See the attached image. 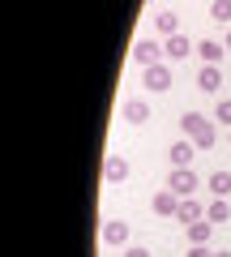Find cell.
<instances>
[{
	"label": "cell",
	"mask_w": 231,
	"mask_h": 257,
	"mask_svg": "<svg viewBox=\"0 0 231 257\" xmlns=\"http://www.w3.org/2000/svg\"><path fill=\"white\" fill-rule=\"evenodd\" d=\"M210 193L214 197H231V172H210Z\"/></svg>",
	"instance_id": "obj_15"
},
{
	"label": "cell",
	"mask_w": 231,
	"mask_h": 257,
	"mask_svg": "<svg viewBox=\"0 0 231 257\" xmlns=\"http://www.w3.org/2000/svg\"><path fill=\"white\" fill-rule=\"evenodd\" d=\"M210 18L227 26V22H231V0H214V5H210Z\"/></svg>",
	"instance_id": "obj_18"
},
{
	"label": "cell",
	"mask_w": 231,
	"mask_h": 257,
	"mask_svg": "<svg viewBox=\"0 0 231 257\" xmlns=\"http://www.w3.org/2000/svg\"><path fill=\"white\" fill-rule=\"evenodd\" d=\"M124 257H150V248H141V244H129V248H124Z\"/></svg>",
	"instance_id": "obj_20"
},
{
	"label": "cell",
	"mask_w": 231,
	"mask_h": 257,
	"mask_svg": "<svg viewBox=\"0 0 231 257\" xmlns=\"http://www.w3.org/2000/svg\"><path fill=\"white\" fill-rule=\"evenodd\" d=\"M197 56H201L205 64H222V56H227V47H222L218 39H201V43H197Z\"/></svg>",
	"instance_id": "obj_11"
},
{
	"label": "cell",
	"mask_w": 231,
	"mask_h": 257,
	"mask_svg": "<svg viewBox=\"0 0 231 257\" xmlns=\"http://www.w3.org/2000/svg\"><path fill=\"white\" fill-rule=\"evenodd\" d=\"M214 120H222V124L231 128V99H218V103H214Z\"/></svg>",
	"instance_id": "obj_19"
},
{
	"label": "cell",
	"mask_w": 231,
	"mask_h": 257,
	"mask_svg": "<svg viewBox=\"0 0 231 257\" xmlns=\"http://www.w3.org/2000/svg\"><path fill=\"white\" fill-rule=\"evenodd\" d=\"M167 189L180 193V197H193V193L201 189V176H197L193 167H171V176H167Z\"/></svg>",
	"instance_id": "obj_2"
},
{
	"label": "cell",
	"mask_w": 231,
	"mask_h": 257,
	"mask_svg": "<svg viewBox=\"0 0 231 257\" xmlns=\"http://www.w3.org/2000/svg\"><path fill=\"white\" fill-rule=\"evenodd\" d=\"M171 167H193V142L188 138H180V142H171Z\"/></svg>",
	"instance_id": "obj_8"
},
{
	"label": "cell",
	"mask_w": 231,
	"mask_h": 257,
	"mask_svg": "<svg viewBox=\"0 0 231 257\" xmlns=\"http://www.w3.org/2000/svg\"><path fill=\"white\" fill-rule=\"evenodd\" d=\"M197 86H201L205 94H214V90L222 86V69H218V64H201V73H197Z\"/></svg>",
	"instance_id": "obj_9"
},
{
	"label": "cell",
	"mask_w": 231,
	"mask_h": 257,
	"mask_svg": "<svg viewBox=\"0 0 231 257\" xmlns=\"http://www.w3.org/2000/svg\"><path fill=\"white\" fill-rule=\"evenodd\" d=\"M210 231H214V223L210 219H197V223H188V244H205V240H210Z\"/></svg>",
	"instance_id": "obj_17"
},
{
	"label": "cell",
	"mask_w": 231,
	"mask_h": 257,
	"mask_svg": "<svg viewBox=\"0 0 231 257\" xmlns=\"http://www.w3.org/2000/svg\"><path fill=\"white\" fill-rule=\"evenodd\" d=\"M158 56H167V47L163 43H154V39H137L133 43V60L146 69V64H158Z\"/></svg>",
	"instance_id": "obj_4"
},
{
	"label": "cell",
	"mask_w": 231,
	"mask_h": 257,
	"mask_svg": "<svg viewBox=\"0 0 231 257\" xmlns=\"http://www.w3.org/2000/svg\"><path fill=\"white\" fill-rule=\"evenodd\" d=\"M141 86H146V90H171V69H167L163 60L158 64H146V69H141Z\"/></svg>",
	"instance_id": "obj_3"
},
{
	"label": "cell",
	"mask_w": 231,
	"mask_h": 257,
	"mask_svg": "<svg viewBox=\"0 0 231 257\" xmlns=\"http://www.w3.org/2000/svg\"><path fill=\"white\" fill-rule=\"evenodd\" d=\"M180 133H184V138L193 142L197 150H210L214 142H218V128H214V120H205L201 111H184V116H180Z\"/></svg>",
	"instance_id": "obj_1"
},
{
	"label": "cell",
	"mask_w": 231,
	"mask_h": 257,
	"mask_svg": "<svg viewBox=\"0 0 231 257\" xmlns=\"http://www.w3.org/2000/svg\"><path fill=\"white\" fill-rule=\"evenodd\" d=\"M201 214H205V206L197 202V197H180V210H176V219L184 223V227H188V223H197Z\"/></svg>",
	"instance_id": "obj_12"
},
{
	"label": "cell",
	"mask_w": 231,
	"mask_h": 257,
	"mask_svg": "<svg viewBox=\"0 0 231 257\" xmlns=\"http://www.w3.org/2000/svg\"><path fill=\"white\" fill-rule=\"evenodd\" d=\"M214 257H231V253H214Z\"/></svg>",
	"instance_id": "obj_22"
},
{
	"label": "cell",
	"mask_w": 231,
	"mask_h": 257,
	"mask_svg": "<svg viewBox=\"0 0 231 257\" xmlns=\"http://www.w3.org/2000/svg\"><path fill=\"white\" fill-rule=\"evenodd\" d=\"M103 244H129V223L107 219V223H103Z\"/></svg>",
	"instance_id": "obj_7"
},
{
	"label": "cell",
	"mask_w": 231,
	"mask_h": 257,
	"mask_svg": "<svg viewBox=\"0 0 231 257\" xmlns=\"http://www.w3.org/2000/svg\"><path fill=\"white\" fill-rule=\"evenodd\" d=\"M205 219L218 227V223H231V197H214L210 206H205Z\"/></svg>",
	"instance_id": "obj_10"
},
{
	"label": "cell",
	"mask_w": 231,
	"mask_h": 257,
	"mask_svg": "<svg viewBox=\"0 0 231 257\" xmlns=\"http://www.w3.org/2000/svg\"><path fill=\"white\" fill-rule=\"evenodd\" d=\"M176 210H180V193L158 189V193H154V214H176Z\"/></svg>",
	"instance_id": "obj_13"
},
{
	"label": "cell",
	"mask_w": 231,
	"mask_h": 257,
	"mask_svg": "<svg viewBox=\"0 0 231 257\" xmlns=\"http://www.w3.org/2000/svg\"><path fill=\"white\" fill-rule=\"evenodd\" d=\"M227 52H231V30H227Z\"/></svg>",
	"instance_id": "obj_21"
},
{
	"label": "cell",
	"mask_w": 231,
	"mask_h": 257,
	"mask_svg": "<svg viewBox=\"0 0 231 257\" xmlns=\"http://www.w3.org/2000/svg\"><path fill=\"white\" fill-rule=\"evenodd\" d=\"M154 26H158V35H163V39H171V35H180V18H176V13H158V18H154Z\"/></svg>",
	"instance_id": "obj_16"
},
{
	"label": "cell",
	"mask_w": 231,
	"mask_h": 257,
	"mask_svg": "<svg viewBox=\"0 0 231 257\" xmlns=\"http://www.w3.org/2000/svg\"><path fill=\"white\" fill-rule=\"evenodd\" d=\"M103 180H107V184L129 180V163H124L120 155H107V159H103Z\"/></svg>",
	"instance_id": "obj_5"
},
{
	"label": "cell",
	"mask_w": 231,
	"mask_h": 257,
	"mask_svg": "<svg viewBox=\"0 0 231 257\" xmlns=\"http://www.w3.org/2000/svg\"><path fill=\"white\" fill-rule=\"evenodd\" d=\"M124 120H129V124H146V120H150V103L146 99H124Z\"/></svg>",
	"instance_id": "obj_6"
},
{
	"label": "cell",
	"mask_w": 231,
	"mask_h": 257,
	"mask_svg": "<svg viewBox=\"0 0 231 257\" xmlns=\"http://www.w3.org/2000/svg\"><path fill=\"white\" fill-rule=\"evenodd\" d=\"M163 47H167V60H184V56L193 52V43H188L184 35H171V39H163Z\"/></svg>",
	"instance_id": "obj_14"
},
{
	"label": "cell",
	"mask_w": 231,
	"mask_h": 257,
	"mask_svg": "<svg viewBox=\"0 0 231 257\" xmlns=\"http://www.w3.org/2000/svg\"><path fill=\"white\" fill-rule=\"evenodd\" d=\"M227 142H231V128H227Z\"/></svg>",
	"instance_id": "obj_23"
}]
</instances>
